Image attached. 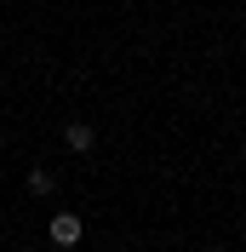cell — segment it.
<instances>
[{"label":"cell","mask_w":246,"mask_h":252,"mask_svg":"<svg viewBox=\"0 0 246 252\" xmlns=\"http://www.w3.org/2000/svg\"><path fill=\"white\" fill-rule=\"evenodd\" d=\"M46 235H52V247H63V252H69V247H80V218H75V212H58Z\"/></svg>","instance_id":"2"},{"label":"cell","mask_w":246,"mask_h":252,"mask_svg":"<svg viewBox=\"0 0 246 252\" xmlns=\"http://www.w3.org/2000/svg\"><path fill=\"white\" fill-rule=\"evenodd\" d=\"M52 189H58V178H52L46 166H34L29 172V195H52Z\"/></svg>","instance_id":"3"},{"label":"cell","mask_w":246,"mask_h":252,"mask_svg":"<svg viewBox=\"0 0 246 252\" xmlns=\"http://www.w3.org/2000/svg\"><path fill=\"white\" fill-rule=\"evenodd\" d=\"M63 149H69V155H92V149H97V132L86 121H69V126H63Z\"/></svg>","instance_id":"1"}]
</instances>
